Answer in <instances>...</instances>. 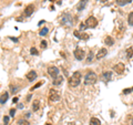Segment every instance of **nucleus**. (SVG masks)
<instances>
[{
    "label": "nucleus",
    "mask_w": 133,
    "mask_h": 125,
    "mask_svg": "<svg viewBox=\"0 0 133 125\" xmlns=\"http://www.w3.org/2000/svg\"><path fill=\"white\" fill-rule=\"evenodd\" d=\"M3 123H5V125H8V123H9V117H8V116L3 117Z\"/></svg>",
    "instance_id": "30"
},
{
    "label": "nucleus",
    "mask_w": 133,
    "mask_h": 125,
    "mask_svg": "<svg viewBox=\"0 0 133 125\" xmlns=\"http://www.w3.org/2000/svg\"><path fill=\"white\" fill-rule=\"evenodd\" d=\"M10 39L12 41H15V42H18V39H17V38H12V37H10Z\"/></svg>",
    "instance_id": "33"
},
{
    "label": "nucleus",
    "mask_w": 133,
    "mask_h": 125,
    "mask_svg": "<svg viewBox=\"0 0 133 125\" xmlns=\"http://www.w3.org/2000/svg\"><path fill=\"white\" fill-rule=\"evenodd\" d=\"M37 77H38V75H37V72H36V71H33V70H31L30 72H28V73L26 74L27 80L30 81V82H31V81H35L36 79H37Z\"/></svg>",
    "instance_id": "13"
},
{
    "label": "nucleus",
    "mask_w": 133,
    "mask_h": 125,
    "mask_svg": "<svg viewBox=\"0 0 133 125\" xmlns=\"http://www.w3.org/2000/svg\"><path fill=\"white\" fill-rule=\"evenodd\" d=\"M81 72H79V71H77V72H74L71 77L69 78V80H68V83H69V85L71 86V87H76L78 86L79 84H80V82H81Z\"/></svg>",
    "instance_id": "1"
},
{
    "label": "nucleus",
    "mask_w": 133,
    "mask_h": 125,
    "mask_svg": "<svg viewBox=\"0 0 133 125\" xmlns=\"http://www.w3.org/2000/svg\"><path fill=\"white\" fill-rule=\"evenodd\" d=\"M48 32H49V29H48L47 27H44V28H42V29L40 30V36H45Z\"/></svg>",
    "instance_id": "25"
},
{
    "label": "nucleus",
    "mask_w": 133,
    "mask_h": 125,
    "mask_svg": "<svg viewBox=\"0 0 133 125\" xmlns=\"http://www.w3.org/2000/svg\"><path fill=\"white\" fill-rule=\"evenodd\" d=\"M49 1H51V2H53V1H56V0H49Z\"/></svg>",
    "instance_id": "39"
},
{
    "label": "nucleus",
    "mask_w": 133,
    "mask_h": 125,
    "mask_svg": "<svg viewBox=\"0 0 133 125\" xmlns=\"http://www.w3.org/2000/svg\"><path fill=\"white\" fill-rule=\"evenodd\" d=\"M88 1H89V0H80V1L78 2L76 9H77L78 11H82V10L87 7V5H88Z\"/></svg>",
    "instance_id": "12"
},
{
    "label": "nucleus",
    "mask_w": 133,
    "mask_h": 125,
    "mask_svg": "<svg viewBox=\"0 0 133 125\" xmlns=\"http://www.w3.org/2000/svg\"><path fill=\"white\" fill-rule=\"evenodd\" d=\"M41 47H42L43 49L47 48V41H45V40H42V41H41Z\"/></svg>",
    "instance_id": "29"
},
{
    "label": "nucleus",
    "mask_w": 133,
    "mask_h": 125,
    "mask_svg": "<svg viewBox=\"0 0 133 125\" xmlns=\"http://www.w3.org/2000/svg\"><path fill=\"white\" fill-rule=\"evenodd\" d=\"M33 12H35V5H28L26 7V9H24L23 13H24L26 17H30Z\"/></svg>",
    "instance_id": "9"
},
{
    "label": "nucleus",
    "mask_w": 133,
    "mask_h": 125,
    "mask_svg": "<svg viewBox=\"0 0 133 125\" xmlns=\"http://www.w3.org/2000/svg\"><path fill=\"white\" fill-rule=\"evenodd\" d=\"M49 100L52 102H57V101H60V94L57 90L55 89H51L49 91Z\"/></svg>",
    "instance_id": "5"
},
{
    "label": "nucleus",
    "mask_w": 133,
    "mask_h": 125,
    "mask_svg": "<svg viewBox=\"0 0 133 125\" xmlns=\"http://www.w3.org/2000/svg\"><path fill=\"white\" fill-rule=\"evenodd\" d=\"M132 91H133V87H132Z\"/></svg>",
    "instance_id": "42"
},
{
    "label": "nucleus",
    "mask_w": 133,
    "mask_h": 125,
    "mask_svg": "<svg viewBox=\"0 0 133 125\" xmlns=\"http://www.w3.org/2000/svg\"><path fill=\"white\" fill-rule=\"evenodd\" d=\"M60 22L62 26H65V27H71L72 24H73V18H72V16L70 15V13H63L61 17V20H60Z\"/></svg>",
    "instance_id": "3"
},
{
    "label": "nucleus",
    "mask_w": 133,
    "mask_h": 125,
    "mask_svg": "<svg viewBox=\"0 0 133 125\" xmlns=\"http://www.w3.org/2000/svg\"><path fill=\"white\" fill-rule=\"evenodd\" d=\"M99 1H101V2H105V1H108V0H99Z\"/></svg>",
    "instance_id": "37"
},
{
    "label": "nucleus",
    "mask_w": 133,
    "mask_h": 125,
    "mask_svg": "<svg viewBox=\"0 0 133 125\" xmlns=\"http://www.w3.org/2000/svg\"><path fill=\"white\" fill-rule=\"evenodd\" d=\"M30 52H31V54H33V55H38L39 54V52H38V50H37L36 48H31V50H30Z\"/></svg>",
    "instance_id": "28"
},
{
    "label": "nucleus",
    "mask_w": 133,
    "mask_h": 125,
    "mask_svg": "<svg viewBox=\"0 0 133 125\" xmlns=\"http://www.w3.org/2000/svg\"><path fill=\"white\" fill-rule=\"evenodd\" d=\"M30 98H31V95H28V96H27V101H30Z\"/></svg>",
    "instance_id": "36"
},
{
    "label": "nucleus",
    "mask_w": 133,
    "mask_h": 125,
    "mask_svg": "<svg viewBox=\"0 0 133 125\" xmlns=\"http://www.w3.org/2000/svg\"><path fill=\"white\" fill-rule=\"evenodd\" d=\"M9 113H10V116H11V117H14V116H15V113H16V110H15V109H11Z\"/></svg>",
    "instance_id": "31"
},
{
    "label": "nucleus",
    "mask_w": 133,
    "mask_h": 125,
    "mask_svg": "<svg viewBox=\"0 0 133 125\" xmlns=\"http://www.w3.org/2000/svg\"><path fill=\"white\" fill-rule=\"evenodd\" d=\"M101 79L104 82H109L112 79V72L111 71H104V72L101 74Z\"/></svg>",
    "instance_id": "11"
},
{
    "label": "nucleus",
    "mask_w": 133,
    "mask_h": 125,
    "mask_svg": "<svg viewBox=\"0 0 133 125\" xmlns=\"http://www.w3.org/2000/svg\"><path fill=\"white\" fill-rule=\"evenodd\" d=\"M62 82H63V78L59 75V77H57L55 80H53V85H56V86L57 85H60Z\"/></svg>",
    "instance_id": "17"
},
{
    "label": "nucleus",
    "mask_w": 133,
    "mask_h": 125,
    "mask_svg": "<svg viewBox=\"0 0 133 125\" xmlns=\"http://www.w3.org/2000/svg\"><path fill=\"white\" fill-rule=\"evenodd\" d=\"M133 57V48H129L127 50V58L128 59H131Z\"/></svg>",
    "instance_id": "23"
},
{
    "label": "nucleus",
    "mask_w": 133,
    "mask_h": 125,
    "mask_svg": "<svg viewBox=\"0 0 133 125\" xmlns=\"http://www.w3.org/2000/svg\"><path fill=\"white\" fill-rule=\"evenodd\" d=\"M132 125H133V119H132Z\"/></svg>",
    "instance_id": "41"
},
{
    "label": "nucleus",
    "mask_w": 133,
    "mask_h": 125,
    "mask_svg": "<svg viewBox=\"0 0 133 125\" xmlns=\"http://www.w3.org/2000/svg\"><path fill=\"white\" fill-rule=\"evenodd\" d=\"M69 125H74V124H73V123H70V124H69Z\"/></svg>",
    "instance_id": "40"
},
{
    "label": "nucleus",
    "mask_w": 133,
    "mask_h": 125,
    "mask_svg": "<svg viewBox=\"0 0 133 125\" xmlns=\"http://www.w3.org/2000/svg\"><path fill=\"white\" fill-rule=\"evenodd\" d=\"M7 100H8V92H5V93H2L1 94V105H3L6 102H7Z\"/></svg>",
    "instance_id": "20"
},
{
    "label": "nucleus",
    "mask_w": 133,
    "mask_h": 125,
    "mask_svg": "<svg viewBox=\"0 0 133 125\" xmlns=\"http://www.w3.org/2000/svg\"><path fill=\"white\" fill-rule=\"evenodd\" d=\"M104 43H105L107 45H109V47H111V45L114 44V40L111 38V36H107L105 39H104Z\"/></svg>",
    "instance_id": "16"
},
{
    "label": "nucleus",
    "mask_w": 133,
    "mask_h": 125,
    "mask_svg": "<svg viewBox=\"0 0 133 125\" xmlns=\"http://www.w3.org/2000/svg\"><path fill=\"white\" fill-rule=\"evenodd\" d=\"M128 23H129V26H133V11L129 13V17H128Z\"/></svg>",
    "instance_id": "22"
},
{
    "label": "nucleus",
    "mask_w": 133,
    "mask_h": 125,
    "mask_svg": "<svg viewBox=\"0 0 133 125\" xmlns=\"http://www.w3.org/2000/svg\"><path fill=\"white\" fill-rule=\"evenodd\" d=\"M73 34L76 36L78 39H80V40H88L89 39V34H87V33H83V32H80V31H78V30L74 31Z\"/></svg>",
    "instance_id": "10"
},
{
    "label": "nucleus",
    "mask_w": 133,
    "mask_h": 125,
    "mask_svg": "<svg viewBox=\"0 0 133 125\" xmlns=\"http://www.w3.org/2000/svg\"><path fill=\"white\" fill-rule=\"evenodd\" d=\"M130 92H132V89H128V90H124V91H123V93H124V94L130 93Z\"/></svg>",
    "instance_id": "32"
},
{
    "label": "nucleus",
    "mask_w": 133,
    "mask_h": 125,
    "mask_svg": "<svg viewBox=\"0 0 133 125\" xmlns=\"http://www.w3.org/2000/svg\"><path fill=\"white\" fill-rule=\"evenodd\" d=\"M98 26V20L95 17L90 16L88 19L85 20V27L87 28H95Z\"/></svg>",
    "instance_id": "4"
},
{
    "label": "nucleus",
    "mask_w": 133,
    "mask_h": 125,
    "mask_svg": "<svg viewBox=\"0 0 133 125\" xmlns=\"http://www.w3.org/2000/svg\"><path fill=\"white\" fill-rule=\"evenodd\" d=\"M90 125H101V122H100L99 119L92 117V119L90 120Z\"/></svg>",
    "instance_id": "19"
},
{
    "label": "nucleus",
    "mask_w": 133,
    "mask_h": 125,
    "mask_svg": "<svg viewBox=\"0 0 133 125\" xmlns=\"http://www.w3.org/2000/svg\"><path fill=\"white\" fill-rule=\"evenodd\" d=\"M132 0H116V3H118L119 6H125L128 3H130Z\"/></svg>",
    "instance_id": "21"
},
{
    "label": "nucleus",
    "mask_w": 133,
    "mask_h": 125,
    "mask_svg": "<svg viewBox=\"0 0 133 125\" xmlns=\"http://www.w3.org/2000/svg\"><path fill=\"white\" fill-rule=\"evenodd\" d=\"M31 116V114L30 113H26V119H29Z\"/></svg>",
    "instance_id": "34"
},
{
    "label": "nucleus",
    "mask_w": 133,
    "mask_h": 125,
    "mask_svg": "<svg viewBox=\"0 0 133 125\" xmlns=\"http://www.w3.org/2000/svg\"><path fill=\"white\" fill-rule=\"evenodd\" d=\"M19 90H20L19 86H11V93H12V94H16Z\"/></svg>",
    "instance_id": "27"
},
{
    "label": "nucleus",
    "mask_w": 133,
    "mask_h": 125,
    "mask_svg": "<svg viewBox=\"0 0 133 125\" xmlns=\"http://www.w3.org/2000/svg\"><path fill=\"white\" fill-rule=\"evenodd\" d=\"M124 70H125V66H124L123 63H118L113 66V71H115L118 74H123Z\"/></svg>",
    "instance_id": "8"
},
{
    "label": "nucleus",
    "mask_w": 133,
    "mask_h": 125,
    "mask_svg": "<svg viewBox=\"0 0 133 125\" xmlns=\"http://www.w3.org/2000/svg\"><path fill=\"white\" fill-rule=\"evenodd\" d=\"M93 60V51H90L88 53V57H87V60H85V63L87 64H90Z\"/></svg>",
    "instance_id": "18"
},
{
    "label": "nucleus",
    "mask_w": 133,
    "mask_h": 125,
    "mask_svg": "<svg viewBox=\"0 0 133 125\" xmlns=\"http://www.w3.org/2000/svg\"><path fill=\"white\" fill-rule=\"evenodd\" d=\"M59 69L57 68V66H55V65H51V66H49L48 68V73H49V75L51 77V78H53V79H56L57 77H59Z\"/></svg>",
    "instance_id": "6"
},
{
    "label": "nucleus",
    "mask_w": 133,
    "mask_h": 125,
    "mask_svg": "<svg viewBox=\"0 0 133 125\" xmlns=\"http://www.w3.org/2000/svg\"><path fill=\"white\" fill-rule=\"evenodd\" d=\"M45 125H52L51 123H47V124H45Z\"/></svg>",
    "instance_id": "38"
},
{
    "label": "nucleus",
    "mask_w": 133,
    "mask_h": 125,
    "mask_svg": "<svg viewBox=\"0 0 133 125\" xmlns=\"http://www.w3.org/2000/svg\"><path fill=\"white\" fill-rule=\"evenodd\" d=\"M107 53H108V50L105 48H102V49H100L99 50V52L97 53V55H95V58H97L98 60H101L102 58H104L107 55Z\"/></svg>",
    "instance_id": "14"
},
{
    "label": "nucleus",
    "mask_w": 133,
    "mask_h": 125,
    "mask_svg": "<svg viewBox=\"0 0 133 125\" xmlns=\"http://www.w3.org/2000/svg\"><path fill=\"white\" fill-rule=\"evenodd\" d=\"M43 83H44L43 81H41V82H38V83H37V84H36L35 86H32V87H31V89H30V90H31V91H33V90L38 89V87H40L41 85H42V84H43Z\"/></svg>",
    "instance_id": "26"
},
{
    "label": "nucleus",
    "mask_w": 133,
    "mask_h": 125,
    "mask_svg": "<svg viewBox=\"0 0 133 125\" xmlns=\"http://www.w3.org/2000/svg\"><path fill=\"white\" fill-rule=\"evenodd\" d=\"M18 100H19L18 98H15V99H14V103H17V102H18Z\"/></svg>",
    "instance_id": "35"
},
{
    "label": "nucleus",
    "mask_w": 133,
    "mask_h": 125,
    "mask_svg": "<svg viewBox=\"0 0 133 125\" xmlns=\"http://www.w3.org/2000/svg\"><path fill=\"white\" fill-rule=\"evenodd\" d=\"M97 80H98L97 74H95L94 72H92V71H89L84 77V84L85 85H92L97 82Z\"/></svg>",
    "instance_id": "2"
},
{
    "label": "nucleus",
    "mask_w": 133,
    "mask_h": 125,
    "mask_svg": "<svg viewBox=\"0 0 133 125\" xmlns=\"http://www.w3.org/2000/svg\"><path fill=\"white\" fill-rule=\"evenodd\" d=\"M18 125H30V123H29L27 120L22 119V120H19L18 121Z\"/></svg>",
    "instance_id": "24"
},
{
    "label": "nucleus",
    "mask_w": 133,
    "mask_h": 125,
    "mask_svg": "<svg viewBox=\"0 0 133 125\" xmlns=\"http://www.w3.org/2000/svg\"><path fill=\"white\" fill-rule=\"evenodd\" d=\"M73 54H74V58H76L77 60L79 61H82L83 59H84V51L81 49V48H77L76 50L73 51Z\"/></svg>",
    "instance_id": "7"
},
{
    "label": "nucleus",
    "mask_w": 133,
    "mask_h": 125,
    "mask_svg": "<svg viewBox=\"0 0 133 125\" xmlns=\"http://www.w3.org/2000/svg\"><path fill=\"white\" fill-rule=\"evenodd\" d=\"M40 109V101L39 100H35L32 102V111L33 112H38Z\"/></svg>",
    "instance_id": "15"
}]
</instances>
